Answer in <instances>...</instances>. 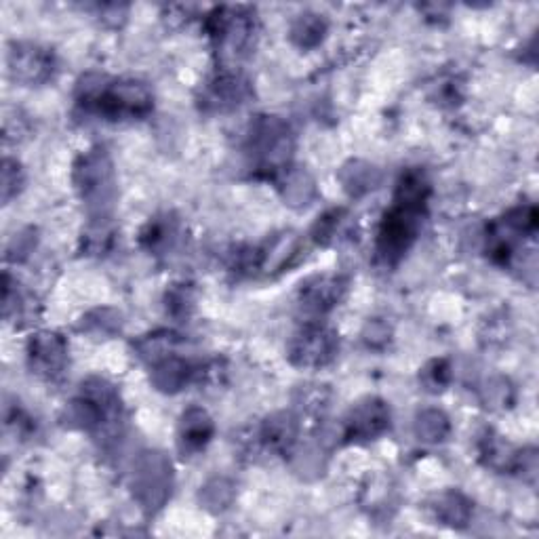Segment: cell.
<instances>
[{
	"instance_id": "cell-1",
	"label": "cell",
	"mask_w": 539,
	"mask_h": 539,
	"mask_svg": "<svg viewBox=\"0 0 539 539\" xmlns=\"http://www.w3.org/2000/svg\"><path fill=\"white\" fill-rule=\"evenodd\" d=\"M76 104L106 121H137L152 112L154 97L139 81H108L104 76L89 74L76 87Z\"/></svg>"
},
{
	"instance_id": "cell-2",
	"label": "cell",
	"mask_w": 539,
	"mask_h": 539,
	"mask_svg": "<svg viewBox=\"0 0 539 539\" xmlns=\"http://www.w3.org/2000/svg\"><path fill=\"white\" fill-rule=\"evenodd\" d=\"M72 182L87 209L89 222L112 219L118 186L114 163L106 148L95 146L78 156L72 169Z\"/></svg>"
},
{
	"instance_id": "cell-3",
	"label": "cell",
	"mask_w": 539,
	"mask_h": 539,
	"mask_svg": "<svg viewBox=\"0 0 539 539\" xmlns=\"http://www.w3.org/2000/svg\"><path fill=\"white\" fill-rule=\"evenodd\" d=\"M207 32L224 62H238L255 49L259 22L249 7H222L207 17Z\"/></svg>"
},
{
	"instance_id": "cell-4",
	"label": "cell",
	"mask_w": 539,
	"mask_h": 539,
	"mask_svg": "<svg viewBox=\"0 0 539 539\" xmlns=\"http://www.w3.org/2000/svg\"><path fill=\"white\" fill-rule=\"evenodd\" d=\"M293 148V133L283 118L264 114L251 123L247 152L257 169L266 173H283L291 167Z\"/></svg>"
},
{
	"instance_id": "cell-5",
	"label": "cell",
	"mask_w": 539,
	"mask_h": 539,
	"mask_svg": "<svg viewBox=\"0 0 539 539\" xmlns=\"http://www.w3.org/2000/svg\"><path fill=\"white\" fill-rule=\"evenodd\" d=\"M424 215L426 207L392 201V207L384 215L377 232L375 251L379 262H384L386 266H396L401 262L415 243L419 228H422L424 222Z\"/></svg>"
},
{
	"instance_id": "cell-6",
	"label": "cell",
	"mask_w": 539,
	"mask_h": 539,
	"mask_svg": "<svg viewBox=\"0 0 539 539\" xmlns=\"http://www.w3.org/2000/svg\"><path fill=\"white\" fill-rule=\"evenodd\" d=\"M131 491L139 508L146 514H156L169 502L173 491L171 459L163 451L139 453L133 464Z\"/></svg>"
},
{
	"instance_id": "cell-7",
	"label": "cell",
	"mask_w": 539,
	"mask_h": 539,
	"mask_svg": "<svg viewBox=\"0 0 539 539\" xmlns=\"http://www.w3.org/2000/svg\"><path fill=\"white\" fill-rule=\"evenodd\" d=\"M339 352V337L327 325H306L287 346L289 363L297 369H323Z\"/></svg>"
},
{
	"instance_id": "cell-8",
	"label": "cell",
	"mask_w": 539,
	"mask_h": 539,
	"mask_svg": "<svg viewBox=\"0 0 539 539\" xmlns=\"http://www.w3.org/2000/svg\"><path fill=\"white\" fill-rule=\"evenodd\" d=\"M251 95L253 87L243 72L222 68L205 83L198 106L207 114H224L247 104Z\"/></svg>"
},
{
	"instance_id": "cell-9",
	"label": "cell",
	"mask_w": 539,
	"mask_h": 539,
	"mask_svg": "<svg viewBox=\"0 0 539 539\" xmlns=\"http://www.w3.org/2000/svg\"><path fill=\"white\" fill-rule=\"evenodd\" d=\"M26 356L30 371L51 384L59 382L70 365L68 342L55 331H36L28 339Z\"/></svg>"
},
{
	"instance_id": "cell-10",
	"label": "cell",
	"mask_w": 539,
	"mask_h": 539,
	"mask_svg": "<svg viewBox=\"0 0 539 539\" xmlns=\"http://www.w3.org/2000/svg\"><path fill=\"white\" fill-rule=\"evenodd\" d=\"M392 413L386 401L367 396L358 401L346 415L342 438L346 443H369L390 430Z\"/></svg>"
},
{
	"instance_id": "cell-11",
	"label": "cell",
	"mask_w": 539,
	"mask_h": 539,
	"mask_svg": "<svg viewBox=\"0 0 539 539\" xmlns=\"http://www.w3.org/2000/svg\"><path fill=\"white\" fill-rule=\"evenodd\" d=\"M7 66L17 83L41 87L55 74V55L51 49L34 43H15L7 53Z\"/></svg>"
},
{
	"instance_id": "cell-12",
	"label": "cell",
	"mask_w": 539,
	"mask_h": 539,
	"mask_svg": "<svg viewBox=\"0 0 539 539\" xmlns=\"http://www.w3.org/2000/svg\"><path fill=\"white\" fill-rule=\"evenodd\" d=\"M348 285V278L342 274H316L299 285L297 302L310 314H327L342 304Z\"/></svg>"
},
{
	"instance_id": "cell-13",
	"label": "cell",
	"mask_w": 539,
	"mask_h": 539,
	"mask_svg": "<svg viewBox=\"0 0 539 539\" xmlns=\"http://www.w3.org/2000/svg\"><path fill=\"white\" fill-rule=\"evenodd\" d=\"M253 449H264L276 455H291L299 438V422L291 411H278L266 417L253 432Z\"/></svg>"
},
{
	"instance_id": "cell-14",
	"label": "cell",
	"mask_w": 539,
	"mask_h": 539,
	"mask_svg": "<svg viewBox=\"0 0 539 539\" xmlns=\"http://www.w3.org/2000/svg\"><path fill=\"white\" fill-rule=\"evenodd\" d=\"M257 251V272L281 274L289 270L299 255L304 253V243L297 232L274 234L264 247H255Z\"/></svg>"
},
{
	"instance_id": "cell-15",
	"label": "cell",
	"mask_w": 539,
	"mask_h": 539,
	"mask_svg": "<svg viewBox=\"0 0 539 539\" xmlns=\"http://www.w3.org/2000/svg\"><path fill=\"white\" fill-rule=\"evenodd\" d=\"M215 434L211 415L203 407H188L177 426V449L184 457L201 453Z\"/></svg>"
},
{
	"instance_id": "cell-16",
	"label": "cell",
	"mask_w": 539,
	"mask_h": 539,
	"mask_svg": "<svg viewBox=\"0 0 539 539\" xmlns=\"http://www.w3.org/2000/svg\"><path fill=\"white\" fill-rule=\"evenodd\" d=\"M179 238H182V226L169 213L156 215L139 232V243L150 255H169V251L177 247Z\"/></svg>"
},
{
	"instance_id": "cell-17",
	"label": "cell",
	"mask_w": 539,
	"mask_h": 539,
	"mask_svg": "<svg viewBox=\"0 0 539 539\" xmlns=\"http://www.w3.org/2000/svg\"><path fill=\"white\" fill-rule=\"evenodd\" d=\"M150 382L158 392L177 394L190 382H196V367H192L188 361H184V358L171 354L163 358L161 363L152 365Z\"/></svg>"
},
{
	"instance_id": "cell-18",
	"label": "cell",
	"mask_w": 539,
	"mask_h": 539,
	"mask_svg": "<svg viewBox=\"0 0 539 539\" xmlns=\"http://www.w3.org/2000/svg\"><path fill=\"white\" fill-rule=\"evenodd\" d=\"M278 188H281V196L285 205L293 209H306L308 205L314 203V198L318 194L316 182L308 169L304 167H289L281 173V182H278Z\"/></svg>"
},
{
	"instance_id": "cell-19",
	"label": "cell",
	"mask_w": 539,
	"mask_h": 539,
	"mask_svg": "<svg viewBox=\"0 0 539 539\" xmlns=\"http://www.w3.org/2000/svg\"><path fill=\"white\" fill-rule=\"evenodd\" d=\"M337 179L352 198H361L377 190L379 184H382L384 175L375 165L367 161H348L342 169H339Z\"/></svg>"
},
{
	"instance_id": "cell-20",
	"label": "cell",
	"mask_w": 539,
	"mask_h": 539,
	"mask_svg": "<svg viewBox=\"0 0 539 539\" xmlns=\"http://www.w3.org/2000/svg\"><path fill=\"white\" fill-rule=\"evenodd\" d=\"M327 32H329L327 17L321 13L306 11V13H299L291 22L289 38L297 49L312 51L318 45H323Z\"/></svg>"
},
{
	"instance_id": "cell-21",
	"label": "cell",
	"mask_w": 539,
	"mask_h": 539,
	"mask_svg": "<svg viewBox=\"0 0 539 539\" xmlns=\"http://www.w3.org/2000/svg\"><path fill=\"white\" fill-rule=\"evenodd\" d=\"M478 453H481L483 464L495 472H514L518 455H521V451L514 449L504 436L491 430L478 443Z\"/></svg>"
},
{
	"instance_id": "cell-22",
	"label": "cell",
	"mask_w": 539,
	"mask_h": 539,
	"mask_svg": "<svg viewBox=\"0 0 539 539\" xmlns=\"http://www.w3.org/2000/svg\"><path fill=\"white\" fill-rule=\"evenodd\" d=\"M438 521L453 529H464L472 521V502L459 491H445L436 497L432 506Z\"/></svg>"
},
{
	"instance_id": "cell-23",
	"label": "cell",
	"mask_w": 539,
	"mask_h": 539,
	"mask_svg": "<svg viewBox=\"0 0 539 539\" xmlns=\"http://www.w3.org/2000/svg\"><path fill=\"white\" fill-rule=\"evenodd\" d=\"M179 342H182V339H179V335L173 331H154L135 339L133 350L142 361L156 365L161 363L163 358L171 356Z\"/></svg>"
},
{
	"instance_id": "cell-24",
	"label": "cell",
	"mask_w": 539,
	"mask_h": 539,
	"mask_svg": "<svg viewBox=\"0 0 539 539\" xmlns=\"http://www.w3.org/2000/svg\"><path fill=\"white\" fill-rule=\"evenodd\" d=\"M413 432L422 443L428 445L443 443L451 434V419L441 409H424L415 415Z\"/></svg>"
},
{
	"instance_id": "cell-25",
	"label": "cell",
	"mask_w": 539,
	"mask_h": 539,
	"mask_svg": "<svg viewBox=\"0 0 539 539\" xmlns=\"http://www.w3.org/2000/svg\"><path fill=\"white\" fill-rule=\"evenodd\" d=\"M236 497V487L226 476H213L201 487V493H198V502L201 506L211 512L219 514L232 506Z\"/></svg>"
},
{
	"instance_id": "cell-26",
	"label": "cell",
	"mask_w": 539,
	"mask_h": 539,
	"mask_svg": "<svg viewBox=\"0 0 539 539\" xmlns=\"http://www.w3.org/2000/svg\"><path fill=\"white\" fill-rule=\"evenodd\" d=\"M78 329L95 339H108L114 337L116 333H121L123 314L114 308H95L81 318Z\"/></svg>"
},
{
	"instance_id": "cell-27",
	"label": "cell",
	"mask_w": 539,
	"mask_h": 539,
	"mask_svg": "<svg viewBox=\"0 0 539 539\" xmlns=\"http://www.w3.org/2000/svg\"><path fill=\"white\" fill-rule=\"evenodd\" d=\"M346 222H348L346 209H331L323 217H318V222L312 226V238L323 247L333 245L346 232Z\"/></svg>"
},
{
	"instance_id": "cell-28",
	"label": "cell",
	"mask_w": 539,
	"mask_h": 539,
	"mask_svg": "<svg viewBox=\"0 0 539 539\" xmlns=\"http://www.w3.org/2000/svg\"><path fill=\"white\" fill-rule=\"evenodd\" d=\"M114 241L112 219H93L83 232V251L87 255H104L110 251Z\"/></svg>"
},
{
	"instance_id": "cell-29",
	"label": "cell",
	"mask_w": 539,
	"mask_h": 539,
	"mask_svg": "<svg viewBox=\"0 0 539 539\" xmlns=\"http://www.w3.org/2000/svg\"><path fill=\"white\" fill-rule=\"evenodd\" d=\"M453 379V369L447 358H434L422 371H419V384L424 386V390L438 394L443 392Z\"/></svg>"
},
{
	"instance_id": "cell-30",
	"label": "cell",
	"mask_w": 539,
	"mask_h": 539,
	"mask_svg": "<svg viewBox=\"0 0 539 539\" xmlns=\"http://www.w3.org/2000/svg\"><path fill=\"white\" fill-rule=\"evenodd\" d=\"M194 304V289L188 283H175L165 293V308L173 318H188L194 310Z\"/></svg>"
},
{
	"instance_id": "cell-31",
	"label": "cell",
	"mask_w": 539,
	"mask_h": 539,
	"mask_svg": "<svg viewBox=\"0 0 539 539\" xmlns=\"http://www.w3.org/2000/svg\"><path fill=\"white\" fill-rule=\"evenodd\" d=\"M331 390L327 386H302L295 394V405L308 415H323L329 409Z\"/></svg>"
},
{
	"instance_id": "cell-32",
	"label": "cell",
	"mask_w": 539,
	"mask_h": 539,
	"mask_svg": "<svg viewBox=\"0 0 539 539\" xmlns=\"http://www.w3.org/2000/svg\"><path fill=\"white\" fill-rule=\"evenodd\" d=\"M514 401V388L506 377H491L483 388V403L489 409H504Z\"/></svg>"
},
{
	"instance_id": "cell-33",
	"label": "cell",
	"mask_w": 539,
	"mask_h": 539,
	"mask_svg": "<svg viewBox=\"0 0 539 539\" xmlns=\"http://www.w3.org/2000/svg\"><path fill=\"white\" fill-rule=\"evenodd\" d=\"M24 169L13 158H5L3 161V182H0V190H3V203L9 205L13 198L22 192L24 188Z\"/></svg>"
},
{
	"instance_id": "cell-34",
	"label": "cell",
	"mask_w": 539,
	"mask_h": 539,
	"mask_svg": "<svg viewBox=\"0 0 539 539\" xmlns=\"http://www.w3.org/2000/svg\"><path fill=\"white\" fill-rule=\"evenodd\" d=\"M36 230L34 228H26L19 234H15L11 238V243L7 245V259L9 262H24V259L30 257V253L36 249Z\"/></svg>"
},
{
	"instance_id": "cell-35",
	"label": "cell",
	"mask_w": 539,
	"mask_h": 539,
	"mask_svg": "<svg viewBox=\"0 0 539 539\" xmlns=\"http://www.w3.org/2000/svg\"><path fill=\"white\" fill-rule=\"evenodd\" d=\"M293 466L297 472H302L304 476H308V472H316L323 474L325 462H323V451L314 449V447H306L302 451H293Z\"/></svg>"
},
{
	"instance_id": "cell-36",
	"label": "cell",
	"mask_w": 539,
	"mask_h": 539,
	"mask_svg": "<svg viewBox=\"0 0 539 539\" xmlns=\"http://www.w3.org/2000/svg\"><path fill=\"white\" fill-rule=\"evenodd\" d=\"M363 339H365V344L373 350H382L390 344V339H392V327L382 321V318H375V321H369L363 329Z\"/></svg>"
},
{
	"instance_id": "cell-37",
	"label": "cell",
	"mask_w": 539,
	"mask_h": 539,
	"mask_svg": "<svg viewBox=\"0 0 539 539\" xmlns=\"http://www.w3.org/2000/svg\"><path fill=\"white\" fill-rule=\"evenodd\" d=\"M3 131H5V142H19L28 133V121L19 114L17 110H7L5 121H3Z\"/></svg>"
}]
</instances>
